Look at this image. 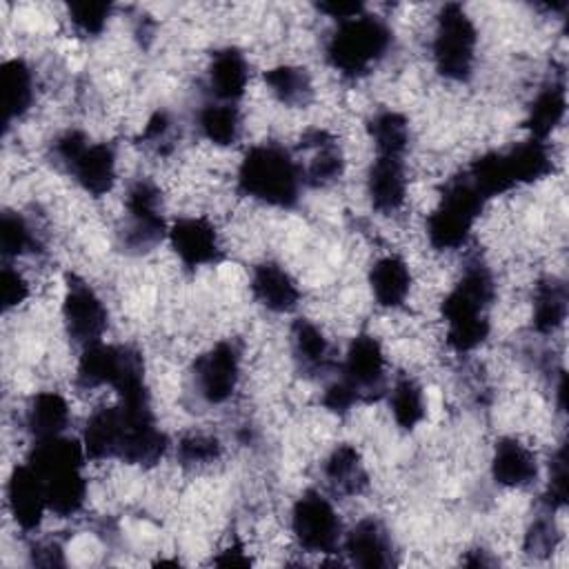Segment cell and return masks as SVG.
<instances>
[{
    "mask_svg": "<svg viewBox=\"0 0 569 569\" xmlns=\"http://www.w3.org/2000/svg\"><path fill=\"white\" fill-rule=\"evenodd\" d=\"M496 300V280L489 264L471 258L440 305L447 342L458 353H469L491 333L489 309Z\"/></svg>",
    "mask_w": 569,
    "mask_h": 569,
    "instance_id": "6da1fadb",
    "label": "cell"
},
{
    "mask_svg": "<svg viewBox=\"0 0 569 569\" xmlns=\"http://www.w3.org/2000/svg\"><path fill=\"white\" fill-rule=\"evenodd\" d=\"M84 447L78 440L62 436L36 440L27 465L38 473L47 493V507L58 518L78 513L87 500Z\"/></svg>",
    "mask_w": 569,
    "mask_h": 569,
    "instance_id": "7a4b0ae2",
    "label": "cell"
},
{
    "mask_svg": "<svg viewBox=\"0 0 569 569\" xmlns=\"http://www.w3.org/2000/svg\"><path fill=\"white\" fill-rule=\"evenodd\" d=\"M236 184L242 196L276 209H293L305 187L296 156L278 142L251 147L238 164Z\"/></svg>",
    "mask_w": 569,
    "mask_h": 569,
    "instance_id": "3957f363",
    "label": "cell"
},
{
    "mask_svg": "<svg viewBox=\"0 0 569 569\" xmlns=\"http://www.w3.org/2000/svg\"><path fill=\"white\" fill-rule=\"evenodd\" d=\"M391 44V27L382 18L365 11L336 24L327 38L325 58L340 76L358 80L389 53Z\"/></svg>",
    "mask_w": 569,
    "mask_h": 569,
    "instance_id": "277c9868",
    "label": "cell"
},
{
    "mask_svg": "<svg viewBox=\"0 0 569 569\" xmlns=\"http://www.w3.org/2000/svg\"><path fill=\"white\" fill-rule=\"evenodd\" d=\"M80 389L113 387L120 400L149 398L144 382V360L138 349L127 345H104L102 340L82 349L76 367Z\"/></svg>",
    "mask_w": 569,
    "mask_h": 569,
    "instance_id": "5b68a950",
    "label": "cell"
},
{
    "mask_svg": "<svg viewBox=\"0 0 569 569\" xmlns=\"http://www.w3.org/2000/svg\"><path fill=\"white\" fill-rule=\"evenodd\" d=\"M51 158L89 196L102 198L116 184V149L80 129H67L51 142Z\"/></svg>",
    "mask_w": 569,
    "mask_h": 569,
    "instance_id": "8992f818",
    "label": "cell"
},
{
    "mask_svg": "<svg viewBox=\"0 0 569 569\" xmlns=\"http://www.w3.org/2000/svg\"><path fill=\"white\" fill-rule=\"evenodd\" d=\"M487 200L467 180L465 173L451 178L440 196L436 209L427 216V238L438 251H451L467 242L476 220L480 218Z\"/></svg>",
    "mask_w": 569,
    "mask_h": 569,
    "instance_id": "52a82bcc",
    "label": "cell"
},
{
    "mask_svg": "<svg viewBox=\"0 0 569 569\" xmlns=\"http://www.w3.org/2000/svg\"><path fill=\"white\" fill-rule=\"evenodd\" d=\"M478 29L462 4L449 2L436 16L431 58L436 71L451 82H465L476 67Z\"/></svg>",
    "mask_w": 569,
    "mask_h": 569,
    "instance_id": "ba28073f",
    "label": "cell"
},
{
    "mask_svg": "<svg viewBox=\"0 0 569 569\" xmlns=\"http://www.w3.org/2000/svg\"><path fill=\"white\" fill-rule=\"evenodd\" d=\"M124 220L118 231L120 249L133 256L149 253L169 233L162 213V193L149 178H138L129 184L124 196Z\"/></svg>",
    "mask_w": 569,
    "mask_h": 569,
    "instance_id": "9c48e42d",
    "label": "cell"
},
{
    "mask_svg": "<svg viewBox=\"0 0 569 569\" xmlns=\"http://www.w3.org/2000/svg\"><path fill=\"white\" fill-rule=\"evenodd\" d=\"M120 411V440L116 458L127 465L153 467L169 449L167 433L158 427L149 400L118 402Z\"/></svg>",
    "mask_w": 569,
    "mask_h": 569,
    "instance_id": "30bf717a",
    "label": "cell"
},
{
    "mask_svg": "<svg viewBox=\"0 0 569 569\" xmlns=\"http://www.w3.org/2000/svg\"><path fill=\"white\" fill-rule=\"evenodd\" d=\"M291 531L307 553H336L342 522L331 500L318 489L302 491L291 507Z\"/></svg>",
    "mask_w": 569,
    "mask_h": 569,
    "instance_id": "8fae6325",
    "label": "cell"
},
{
    "mask_svg": "<svg viewBox=\"0 0 569 569\" xmlns=\"http://www.w3.org/2000/svg\"><path fill=\"white\" fill-rule=\"evenodd\" d=\"M353 391L358 402H373L387 393V358L373 333H358L340 362L338 376Z\"/></svg>",
    "mask_w": 569,
    "mask_h": 569,
    "instance_id": "7c38bea8",
    "label": "cell"
},
{
    "mask_svg": "<svg viewBox=\"0 0 569 569\" xmlns=\"http://www.w3.org/2000/svg\"><path fill=\"white\" fill-rule=\"evenodd\" d=\"M62 322L69 340L82 349L100 342L107 331L109 311L102 298L87 280L78 276L67 278V289L62 296Z\"/></svg>",
    "mask_w": 569,
    "mask_h": 569,
    "instance_id": "4fadbf2b",
    "label": "cell"
},
{
    "mask_svg": "<svg viewBox=\"0 0 569 569\" xmlns=\"http://www.w3.org/2000/svg\"><path fill=\"white\" fill-rule=\"evenodd\" d=\"M242 353L233 340H220L193 362V385L209 405L227 402L240 382Z\"/></svg>",
    "mask_w": 569,
    "mask_h": 569,
    "instance_id": "5bb4252c",
    "label": "cell"
},
{
    "mask_svg": "<svg viewBox=\"0 0 569 569\" xmlns=\"http://www.w3.org/2000/svg\"><path fill=\"white\" fill-rule=\"evenodd\" d=\"M167 240L187 269L211 267L222 260V242L211 220L202 216H182L169 224Z\"/></svg>",
    "mask_w": 569,
    "mask_h": 569,
    "instance_id": "9a60e30c",
    "label": "cell"
},
{
    "mask_svg": "<svg viewBox=\"0 0 569 569\" xmlns=\"http://www.w3.org/2000/svg\"><path fill=\"white\" fill-rule=\"evenodd\" d=\"M298 149L305 160H298L302 182L311 189H325L338 182L345 173V153L338 140L325 129H309L302 133Z\"/></svg>",
    "mask_w": 569,
    "mask_h": 569,
    "instance_id": "2e32d148",
    "label": "cell"
},
{
    "mask_svg": "<svg viewBox=\"0 0 569 569\" xmlns=\"http://www.w3.org/2000/svg\"><path fill=\"white\" fill-rule=\"evenodd\" d=\"M345 553L351 565L365 569H387L396 565V549L387 527L367 516L358 520L345 536Z\"/></svg>",
    "mask_w": 569,
    "mask_h": 569,
    "instance_id": "e0dca14e",
    "label": "cell"
},
{
    "mask_svg": "<svg viewBox=\"0 0 569 569\" xmlns=\"http://www.w3.org/2000/svg\"><path fill=\"white\" fill-rule=\"evenodd\" d=\"M7 505L13 522L22 531L38 529L44 511H49L42 480L27 462L18 465L7 480Z\"/></svg>",
    "mask_w": 569,
    "mask_h": 569,
    "instance_id": "ac0fdd59",
    "label": "cell"
},
{
    "mask_svg": "<svg viewBox=\"0 0 569 569\" xmlns=\"http://www.w3.org/2000/svg\"><path fill=\"white\" fill-rule=\"evenodd\" d=\"M249 289L253 300L271 313H291L300 305V287L293 276L273 260L253 264Z\"/></svg>",
    "mask_w": 569,
    "mask_h": 569,
    "instance_id": "d6986e66",
    "label": "cell"
},
{
    "mask_svg": "<svg viewBox=\"0 0 569 569\" xmlns=\"http://www.w3.org/2000/svg\"><path fill=\"white\" fill-rule=\"evenodd\" d=\"M367 196L371 207L385 216L400 211L407 200L405 158L376 156L367 171Z\"/></svg>",
    "mask_w": 569,
    "mask_h": 569,
    "instance_id": "ffe728a7",
    "label": "cell"
},
{
    "mask_svg": "<svg viewBox=\"0 0 569 569\" xmlns=\"http://www.w3.org/2000/svg\"><path fill=\"white\" fill-rule=\"evenodd\" d=\"M249 84V62L244 53L236 47L218 49L211 56L209 69H207V87L211 93V100L220 102H233L244 96Z\"/></svg>",
    "mask_w": 569,
    "mask_h": 569,
    "instance_id": "44dd1931",
    "label": "cell"
},
{
    "mask_svg": "<svg viewBox=\"0 0 569 569\" xmlns=\"http://www.w3.org/2000/svg\"><path fill=\"white\" fill-rule=\"evenodd\" d=\"M491 476L498 485L509 489L529 487L538 478L536 453L518 438L505 436L493 447Z\"/></svg>",
    "mask_w": 569,
    "mask_h": 569,
    "instance_id": "7402d4cb",
    "label": "cell"
},
{
    "mask_svg": "<svg viewBox=\"0 0 569 569\" xmlns=\"http://www.w3.org/2000/svg\"><path fill=\"white\" fill-rule=\"evenodd\" d=\"M291 356L296 369L307 378H318L331 367V345L309 318H296L291 325Z\"/></svg>",
    "mask_w": 569,
    "mask_h": 569,
    "instance_id": "603a6c76",
    "label": "cell"
},
{
    "mask_svg": "<svg viewBox=\"0 0 569 569\" xmlns=\"http://www.w3.org/2000/svg\"><path fill=\"white\" fill-rule=\"evenodd\" d=\"M369 289L373 300L385 309H398L405 305L411 291V271L405 258L387 253L378 258L369 269Z\"/></svg>",
    "mask_w": 569,
    "mask_h": 569,
    "instance_id": "cb8c5ba5",
    "label": "cell"
},
{
    "mask_svg": "<svg viewBox=\"0 0 569 569\" xmlns=\"http://www.w3.org/2000/svg\"><path fill=\"white\" fill-rule=\"evenodd\" d=\"M69 405L58 391H38L24 409V429L31 440H47L62 436L69 427Z\"/></svg>",
    "mask_w": 569,
    "mask_h": 569,
    "instance_id": "d4e9b609",
    "label": "cell"
},
{
    "mask_svg": "<svg viewBox=\"0 0 569 569\" xmlns=\"http://www.w3.org/2000/svg\"><path fill=\"white\" fill-rule=\"evenodd\" d=\"M502 158L513 189L542 180L553 171V158L545 140L527 138L502 151Z\"/></svg>",
    "mask_w": 569,
    "mask_h": 569,
    "instance_id": "484cf974",
    "label": "cell"
},
{
    "mask_svg": "<svg viewBox=\"0 0 569 569\" xmlns=\"http://www.w3.org/2000/svg\"><path fill=\"white\" fill-rule=\"evenodd\" d=\"M327 485L340 496H358L367 489L369 476L360 451L353 445H336L322 465Z\"/></svg>",
    "mask_w": 569,
    "mask_h": 569,
    "instance_id": "4316f807",
    "label": "cell"
},
{
    "mask_svg": "<svg viewBox=\"0 0 569 569\" xmlns=\"http://www.w3.org/2000/svg\"><path fill=\"white\" fill-rule=\"evenodd\" d=\"M567 111V91L562 80L547 82L527 107L525 129L529 131V138L545 140L551 136V131L562 122Z\"/></svg>",
    "mask_w": 569,
    "mask_h": 569,
    "instance_id": "83f0119b",
    "label": "cell"
},
{
    "mask_svg": "<svg viewBox=\"0 0 569 569\" xmlns=\"http://www.w3.org/2000/svg\"><path fill=\"white\" fill-rule=\"evenodd\" d=\"M569 311V296H567V284L565 280L556 276H547L538 280L533 289V311H531V322L538 333H553L558 331Z\"/></svg>",
    "mask_w": 569,
    "mask_h": 569,
    "instance_id": "f1b7e54d",
    "label": "cell"
},
{
    "mask_svg": "<svg viewBox=\"0 0 569 569\" xmlns=\"http://www.w3.org/2000/svg\"><path fill=\"white\" fill-rule=\"evenodd\" d=\"M196 127L204 140L216 147H229L238 142L242 133V113L233 102L209 100L198 109Z\"/></svg>",
    "mask_w": 569,
    "mask_h": 569,
    "instance_id": "f546056e",
    "label": "cell"
},
{
    "mask_svg": "<svg viewBox=\"0 0 569 569\" xmlns=\"http://www.w3.org/2000/svg\"><path fill=\"white\" fill-rule=\"evenodd\" d=\"M120 440V411L118 405L96 409L82 429V447L91 460H109L118 453Z\"/></svg>",
    "mask_w": 569,
    "mask_h": 569,
    "instance_id": "4dcf8cb0",
    "label": "cell"
},
{
    "mask_svg": "<svg viewBox=\"0 0 569 569\" xmlns=\"http://www.w3.org/2000/svg\"><path fill=\"white\" fill-rule=\"evenodd\" d=\"M2 89H4V124L20 120L33 104L36 82L33 71L22 58H11L2 64Z\"/></svg>",
    "mask_w": 569,
    "mask_h": 569,
    "instance_id": "1f68e13d",
    "label": "cell"
},
{
    "mask_svg": "<svg viewBox=\"0 0 569 569\" xmlns=\"http://www.w3.org/2000/svg\"><path fill=\"white\" fill-rule=\"evenodd\" d=\"M262 78L269 93L284 107H307L313 98V82L305 67L276 64Z\"/></svg>",
    "mask_w": 569,
    "mask_h": 569,
    "instance_id": "d6a6232c",
    "label": "cell"
},
{
    "mask_svg": "<svg viewBox=\"0 0 569 569\" xmlns=\"http://www.w3.org/2000/svg\"><path fill=\"white\" fill-rule=\"evenodd\" d=\"M367 133L376 147V156L405 158L409 149V120L400 111H376L367 120Z\"/></svg>",
    "mask_w": 569,
    "mask_h": 569,
    "instance_id": "836d02e7",
    "label": "cell"
},
{
    "mask_svg": "<svg viewBox=\"0 0 569 569\" xmlns=\"http://www.w3.org/2000/svg\"><path fill=\"white\" fill-rule=\"evenodd\" d=\"M387 398H389L391 416L400 429L411 431L425 420L427 416L425 393H422V387L411 376L396 378L393 387L387 389Z\"/></svg>",
    "mask_w": 569,
    "mask_h": 569,
    "instance_id": "e575fe53",
    "label": "cell"
},
{
    "mask_svg": "<svg viewBox=\"0 0 569 569\" xmlns=\"http://www.w3.org/2000/svg\"><path fill=\"white\" fill-rule=\"evenodd\" d=\"M40 236L33 224L20 213L4 209L0 216V251L4 258H20L40 251Z\"/></svg>",
    "mask_w": 569,
    "mask_h": 569,
    "instance_id": "d590c367",
    "label": "cell"
},
{
    "mask_svg": "<svg viewBox=\"0 0 569 569\" xmlns=\"http://www.w3.org/2000/svg\"><path fill=\"white\" fill-rule=\"evenodd\" d=\"M222 453V445L209 433H187L176 445V456L182 467H207Z\"/></svg>",
    "mask_w": 569,
    "mask_h": 569,
    "instance_id": "8d00e7d4",
    "label": "cell"
},
{
    "mask_svg": "<svg viewBox=\"0 0 569 569\" xmlns=\"http://www.w3.org/2000/svg\"><path fill=\"white\" fill-rule=\"evenodd\" d=\"M176 136H178V124L173 116L164 109H158L149 116L144 129L138 136V142L144 149H151L156 153H169L176 144Z\"/></svg>",
    "mask_w": 569,
    "mask_h": 569,
    "instance_id": "74e56055",
    "label": "cell"
},
{
    "mask_svg": "<svg viewBox=\"0 0 569 569\" xmlns=\"http://www.w3.org/2000/svg\"><path fill=\"white\" fill-rule=\"evenodd\" d=\"M111 9L113 7L109 2H76L69 4V22L80 36L96 38L104 31Z\"/></svg>",
    "mask_w": 569,
    "mask_h": 569,
    "instance_id": "f35d334b",
    "label": "cell"
},
{
    "mask_svg": "<svg viewBox=\"0 0 569 569\" xmlns=\"http://www.w3.org/2000/svg\"><path fill=\"white\" fill-rule=\"evenodd\" d=\"M569 496V462H567V445H560L558 451L551 456L549 465V482L542 496V502L549 511L560 509L567 505Z\"/></svg>",
    "mask_w": 569,
    "mask_h": 569,
    "instance_id": "ab89813d",
    "label": "cell"
},
{
    "mask_svg": "<svg viewBox=\"0 0 569 569\" xmlns=\"http://www.w3.org/2000/svg\"><path fill=\"white\" fill-rule=\"evenodd\" d=\"M558 540H560L558 527L551 518V511L547 509V513L533 518V522L529 525L525 533V551L533 558H547L556 551Z\"/></svg>",
    "mask_w": 569,
    "mask_h": 569,
    "instance_id": "60d3db41",
    "label": "cell"
},
{
    "mask_svg": "<svg viewBox=\"0 0 569 569\" xmlns=\"http://www.w3.org/2000/svg\"><path fill=\"white\" fill-rule=\"evenodd\" d=\"M29 296V282L24 276L13 269L11 264H4L0 271V298H2V309H16L20 307Z\"/></svg>",
    "mask_w": 569,
    "mask_h": 569,
    "instance_id": "b9f144b4",
    "label": "cell"
},
{
    "mask_svg": "<svg viewBox=\"0 0 569 569\" xmlns=\"http://www.w3.org/2000/svg\"><path fill=\"white\" fill-rule=\"evenodd\" d=\"M316 9L329 18H333L336 22H342V20H349V18H356L360 13H365V4L362 2H320L316 4Z\"/></svg>",
    "mask_w": 569,
    "mask_h": 569,
    "instance_id": "7bdbcfd3",
    "label": "cell"
},
{
    "mask_svg": "<svg viewBox=\"0 0 569 569\" xmlns=\"http://www.w3.org/2000/svg\"><path fill=\"white\" fill-rule=\"evenodd\" d=\"M31 562L38 567H62V549L56 542H38L31 549Z\"/></svg>",
    "mask_w": 569,
    "mask_h": 569,
    "instance_id": "ee69618b",
    "label": "cell"
},
{
    "mask_svg": "<svg viewBox=\"0 0 569 569\" xmlns=\"http://www.w3.org/2000/svg\"><path fill=\"white\" fill-rule=\"evenodd\" d=\"M213 565H218V567H249L251 558H249V553L244 551V547L240 542H231L229 547H224L213 558Z\"/></svg>",
    "mask_w": 569,
    "mask_h": 569,
    "instance_id": "f6af8a7d",
    "label": "cell"
},
{
    "mask_svg": "<svg viewBox=\"0 0 569 569\" xmlns=\"http://www.w3.org/2000/svg\"><path fill=\"white\" fill-rule=\"evenodd\" d=\"M473 553H476V558L467 556V558H462V562H465V565H469V567H489V565H493V562H491V558H487V551L476 549Z\"/></svg>",
    "mask_w": 569,
    "mask_h": 569,
    "instance_id": "bcb514c9",
    "label": "cell"
}]
</instances>
